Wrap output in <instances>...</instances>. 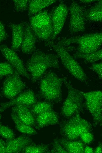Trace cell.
<instances>
[{
    "instance_id": "obj_1",
    "label": "cell",
    "mask_w": 102,
    "mask_h": 153,
    "mask_svg": "<svg viewBox=\"0 0 102 153\" xmlns=\"http://www.w3.org/2000/svg\"><path fill=\"white\" fill-rule=\"evenodd\" d=\"M58 56L53 54L36 50L26 64V68L30 74L31 80L36 82L45 74L48 68L59 69Z\"/></svg>"
},
{
    "instance_id": "obj_2",
    "label": "cell",
    "mask_w": 102,
    "mask_h": 153,
    "mask_svg": "<svg viewBox=\"0 0 102 153\" xmlns=\"http://www.w3.org/2000/svg\"><path fill=\"white\" fill-rule=\"evenodd\" d=\"M41 78L39 87L40 96L51 103L61 101L63 78L58 77L51 71L44 74Z\"/></svg>"
},
{
    "instance_id": "obj_3",
    "label": "cell",
    "mask_w": 102,
    "mask_h": 153,
    "mask_svg": "<svg viewBox=\"0 0 102 153\" xmlns=\"http://www.w3.org/2000/svg\"><path fill=\"white\" fill-rule=\"evenodd\" d=\"M46 45L57 53L63 65L71 75L79 81L87 83V77L81 67L62 45L52 41L48 42Z\"/></svg>"
},
{
    "instance_id": "obj_4",
    "label": "cell",
    "mask_w": 102,
    "mask_h": 153,
    "mask_svg": "<svg viewBox=\"0 0 102 153\" xmlns=\"http://www.w3.org/2000/svg\"><path fill=\"white\" fill-rule=\"evenodd\" d=\"M29 24L36 37L44 41L51 40L53 29L51 16L47 11H41L30 18Z\"/></svg>"
},
{
    "instance_id": "obj_5",
    "label": "cell",
    "mask_w": 102,
    "mask_h": 153,
    "mask_svg": "<svg viewBox=\"0 0 102 153\" xmlns=\"http://www.w3.org/2000/svg\"><path fill=\"white\" fill-rule=\"evenodd\" d=\"M91 126L89 122L81 117L78 112L71 117L64 124L61 129V133L66 139L74 140L82 133L91 132Z\"/></svg>"
},
{
    "instance_id": "obj_6",
    "label": "cell",
    "mask_w": 102,
    "mask_h": 153,
    "mask_svg": "<svg viewBox=\"0 0 102 153\" xmlns=\"http://www.w3.org/2000/svg\"><path fill=\"white\" fill-rule=\"evenodd\" d=\"M63 82L67 87V95L63 103L61 110L62 114L67 117H69L79 112L83 105L84 97L81 91L74 87L65 78Z\"/></svg>"
},
{
    "instance_id": "obj_7",
    "label": "cell",
    "mask_w": 102,
    "mask_h": 153,
    "mask_svg": "<svg viewBox=\"0 0 102 153\" xmlns=\"http://www.w3.org/2000/svg\"><path fill=\"white\" fill-rule=\"evenodd\" d=\"M102 34L101 32L86 34L62 41L60 44L68 45L72 43L78 45L77 52L81 53L92 52L99 49L102 44Z\"/></svg>"
},
{
    "instance_id": "obj_8",
    "label": "cell",
    "mask_w": 102,
    "mask_h": 153,
    "mask_svg": "<svg viewBox=\"0 0 102 153\" xmlns=\"http://www.w3.org/2000/svg\"><path fill=\"white\" fill-rule=\"evenodd\" d=\"M85 100L86 107L93 117L96 124H102V92L98 90L84 92L81 91Z\"/></svg>"
},
{
    "instance_id": "obj_9",
    "label": "cell",
    "mask_w": 102,
    "mask_h": 153,
    "mask_svg": "<svg viewBox=\"0 0 102 153\" xmlns=\"http://www.w3.org/2000/svg\"><path fill=\"white\" fill-rule=\"evenodd\" d=\"M16 71L8 75L4 81L2 93L6 98L12 99L20 94L25 88L26 85Z\"/></svg>"
},
{
    "instance_id": "obj_10",
    "label": "cell",
    "mask_w": 102,
    "mask_h": 153,
    "mask_svg": "<svg viewBox=\"0 0 102 153\" xmlns=\"http://www.w3.org/2000/svg\"><path fill=\"white\" fill-rule=\"evenodd\" d=\"M69 10L70 13L69 30L71 33L84 31L85 29V12L84 8L75 1L71 3Z\"/></svg>"
},
{
    "instance_id": "obj_11",
    "label": "cell",
    "mask_w": 102,
    "mask_h": 153,
    "mask_svg": "<svg viewBox=\"0 0 102 153\" xmlns=\"http://www.w3.org/2000/svg\"><path fill=\"white\" fill-rule=\"evenodd\" d=\"M0 51L8 63L19 75L30 79V75L25 67L23 61L15 51L5 44L0 45Z\"/></svg>"
},
{
    "instance_id": "obj_12",
    "label": "cell",
    "mask_w": 102,
    "mask_h": 153,
    "mask_svg": "<svg viewBox=\"0 0 102 153\" xmlns=\"http://www.w3.org/2000/svg\"><path fill=\"white\" fill-rule=\"evenodd\" d=\"M68 12L66 5L62 2H61L54 10L51 15L53 29V34L51 40L54 39L62 30Z\"/></svg>"
},
{
    "instance_id": "obj_13",
    "label": "cell",
    "mask_w": 102,
    "mask_h": 153,
    "mask_svg": "<svg viewBox=\"0 0 102 153\" xmlns=\"http://www.w3.org/2000/svg\"><path fill=\"white\" fill-rule=\"evenodd\" d=\"M36 102L34 93L31 90H27L20 93L9 102L1 103L0 106V112H2L11 107L16 105L23 104L30 107Z\"/></svg>"
},
{
    "instance_id": "obj_14",
    "label": "cell",
    "mask_w": 102,
    "mask_h": 153,
    "mask_svg": "<svg viewBox=\"0 0 102 153\" xmlns=\"http://www.w3.org/2000/svg\"><path fill=\"white\" fill-rule=\"evenodd\" d=\"M36 37L29 24L24 22L23 40L21 49L25 54L33 53L36 50Z\"/></svg>"
},
{
    "instance_id": "obj_15",
    "label": "cell",
    "mask_w": 102,
    "mask_h": 153,
    "mask_svg": "<svg viewBox=\"0 0 102 153\" xmlns=\"http://www.w3.org/2000/svg\"><path fill=\"white\" fill-rule=\"evenodd\" d=\"M29 137L21 136L5 142V153H18L22 152L27 146L33 143Z\"/></svg>"
},
{
    "instance_id": "obj_16",
    "label": "cell",
    "mask_w": 102,
    "mask_h": 153,
    "mask_svg": "<svg viewBox=\"0 0 102 153\" xmlns=\"http://www.w3.org/2000/svg\"><path fill=\"white\" fill-rule=\"evenodd\" d=\"M12 111L23 123L32 127L35 126V118L29 106L23 104L16 105L12 107Z\"/></svg>"
},
{
    "instance_id": "obj_17",
    "label": "cell",
    "mask_w": 102,
    "mask_h": 153,
    "mask_svg": "<svg viewBox=\"0 0 102 153\" xmlns=\"http://www.w3.org/2000/svg\"><path fill=\"white\" fill-rule=\"evenodd\" d=\"M35 118L36 127L38 129L58 124L59 122L58 116L53 109L41 113Z\"/></svg>"
},
{
    "instance_id": "obj_18",
    "label": "cell",
    "mask_w": 102,
    "mask_h": 153,
    "mask_svg": "<svg viewBox=\"0 0 102 153\" xmlns=\"http://www.w3.org/2000/svg\"><path fill=\"white\" fill-rule=\"evenodd\" d=\"M24 22L15 24L12 23L9 24V26L12 32V41L11 49L16 50L21 46L23 36Z\"/></svg>"
},
{
    "instance_id": "obj_19",
    "label": "cell",
    "mask_w": 102,
    "mask_h": 153,
    "mask_svg": "<svg viewBox=\"0 0 102 153\" xmlns=\"http://www.w3.org/2000/svg\"><path fill=\"white\" fill-rule=\"evenodd\" d=\"M57 140L67 153H84V144L81 141L70 140L66 139H61Z\"/></svg>"
},
{
    "instance_id": "obj_20",
    "label": "cell",
    "mask_w": 102,
    "mask_h": 153,
    "mask_svg": "<svg viewBox=\"0 0 102 153\" xmlns=\"http://www.w3.org/2000/svg\"><path fill=\"white\" fill-rule=\"evenodd\" d=\"M55 0H29L28 6V16L31 17L41 11L44 8L55 3Z\"/></svg>"
},
{
    "instance_id": "obj_21",
    "label": "cell",
    "mask_w": 102,
    "mask_h": 153,
    "mask_svg": "<svg viewBox=\"0 0 102 153\" xmlns=\"http://www.w3.org/2000/svg\"><path fill=\"white\" fill-rule=\"evenodd\" d=\"M102 0L98 1L93 6L85 12V17L89 21H101L102 20Z\"/></svg>"
},
{
    "instance_id": "obj_22",
    "label": "cell",
    "mask_w": 102,
    "mask_h": 153,
    "mask_svg": "<svg viewBox=\"0 0 102 153\" xmlns=\"http://www.w3.org/2000/svg\"><path fill=\"white\" fill-rule=\"evenodd\" d=\"M11 115L16 128L20 132L30 135H35L37 134V131L32 127L22 122L16 114L12 111Z\"/></svg>"
},
{
    "instance_id": "obj_23",
    "label": "cell",
    "mask_w": 102,
    "mask_h": 153,
    "mask_svg": "<svg viewBox=\"0 0 102 153\" xmlns=\"http://www.w3.org/2000/svg\"><path fill=\"white\" fill-rule=\"evenodd\" d=\"M73 56L77 58L83 59L86 61L93 63L101 60L102 59V49L87 53H81L78 52L74 54Z\"/></svg>"
},
{
    "instance_id": "obj_24",
    "label": "cell",
    "mask_w": 102,
    "mask_h": 153,
    "mask_svg": "<svg viewBox=\"0 0 102 153\" xmlns=\"http://www.w3.org/2000/svg\"><path fill=\"white\" fill-rule=\"evenodd\" d=\"M29 107L31 112L35 117L41 113L52 110L53 106L51 102L47 101L36 102Z\"/></svg>"
},
{
    "instance_id": "obj_25",
    "label": "cell",
    "mask_w": 102,
    "mask_h": 153,
    "mask_svg": "<svg viewBox=\"0 0 102 153\" xmlns=\"http://www.w3.org/2000/svg\"><path fill=\"white\" fill-rule=\"evenodd\" d=\"M48 145H37L33 143L25 147L22 152L25 153H43L48 152Z\"/></svg>"
},
{
    "instance_id": "obj_26",
    "label": "cell",
    "mask_w": 102,
    "mask_h": 153,
    "mask_svg": "<svg viewBox=\"0 0 102 153\" xmlns=\"http://www.w3.org/2000/svg\"><path fill=\"white\" fill-rule=\"evenodd\" d=\"M16 71L8 62L0 63V78L7 76L13 73Z\"/></svg>"
},
{
    "instance_id": "obj_27",
    "label": "cell",
    "mask_w": 102,
    "mask_h": 153,
    "mask_svg": "<svg viewBox=\"0 0 102 153\" xmlns=\"http://www.w3.org/2000/svg\"><path fill=\"white\" fill-rule=\"evenodd\" d=\"M0 136L7 140H11L15 138L14 133L10 128L0 124Z\"/></svg>"
},
{
    "instance_id": "obj_28",
    "label": "cell",
    "mask_w": 102,
    "mask_h": 153,
    "mask_svg": "<svg viewBox=\"0 0 102 153\" xmlns=\"http://www.w3.org/2000/svg\"><path fill=\"white\" fill-rule=\"evenodd\" d=\"M15 10L17 11H22L28 8L29 0H13Z\"/></svg>"
},
{
    "instance_id": "obj_29",
    "label": "cell",
    "mask_w": 102,
    "mask_h": 153,
    "mask_svg": "<svg viewBox=\"0 0 102 153\" xmlns=\"http://www.w3.org/2000/svg\"><path fill=\"white\" fill-rule=\"evenodd\" d=\"M50 153H67V152L59 143L57 139L54 140L52 144V148Z\"/></svg>"
},
{
    "instance_id": "obj_30",
    "label": "cell",
    "mask_w": 102,
    "mask_h": 153,
    "mask_svg": "<svg viewBox=\"0 0 102 153\" xmlns=\"http://www.w3.org/2000/svg\"><path fill=\"white\" fill-rule=\"evenodd\" d=\"M79 137L84 143L87 144L91 143L94 139L93 135L90 131L82 133L80 135Z\"/></svg>"
},
{
    "instance_id": "obj_31",
    "label": "cell",
    "mask_w": 102,
    "mask_h": 153,
    "mask_svg": "<svg viewBox=\"0 0 102 153\" xmlns=\"http://www.w3.org/2000/svg\"><path fill=\"white\" fill-rule=\"evenodd\" d=\"M102 63L100 62L98 63L93 64L90 68L95 71L97 74L100 79L102 78Z\"/></svg>"
},
{
    "instance_id": "obj_32",
    "label": "cell",
    "mask_w": 102,
    "mask_h": 153,
    "mask_svg": "<svg viewBox=\"0 0 102 153\" xmlns=\"http://www.w3.org/2000/svg\"><path fill=\"white\" fill-rule=\"evenodd\" d=\"M8 37L4 26L3 23L0 21V44Z\"/></svg>"
},
{
    "instance_id": "obj_33",
    "label": "cell",
    "mask_w": 102,
    "mask_h": 153,
    "mask_svg": "<svg viewBox=\"0 0 102 153\" xmlns=\"http://www.w3.org/2000/svg\"><path fill=\"white\" fill-rule=\"evenodd\" d=\"M5 142L0 139V153H5Z\"/></svg>"
},
{
    "instance_id": "obj_34",
    "label": "cell",
    "mask_w": 102,
    "mask_h": 153,
    "mask_svg": "<svg viewBox=\"0 0 102 153\" xmlns=\"http://www.w3.org/2000/svg\"><path fill=\"white\" fill-rule=\"evenodd\" d=\"M93 149L91 147L88 146L84 147V153H92L93 152Z\"/></svg>"
},
{
    "instance_id": "obj_35",
    "label": "cell",
    "mask_w": 102,
    "mask_h": 153,
    "mask_svg": "<svg viewBox=\"0 0 102 153\" xmlns=\"http://www.w3.org/2000/svg\"><path fill=\"white\" fill-rule=\"evenodd\" d=\"M94 153H101L102 152V144L101 143L99 144L93 151Z\"/></svg>"
},
{
    "instance_id": "obj_36",
    "label": "cell",
    "mask_w": 102,
    "mask_h": 153,
    "mask_svg": "<svg viewBox=\"0 0 102 153\" xmlns=\"http://www.w3.org/2000/svg\"><path fill=\"white\" fill-rule=\"evenodd\" d=\"M80 1L83 3H89L95 1L96 0H80Z\"/></svg>"
},
{
    "instance_id": "obj_37",
    "label": "cell",
    "mask_w": 102,
    "mask_h": 153,
    "mask_svg": "<svg viewBox=\"0 0 102 153\" xmlns=\"http://www.w3.org/2000/svg\"><path fill=\"white\" fill-rule=\"evenodd\" d=\"M0 120L1 119V114H0Z\"/></svg>"
},
{
    "instance_id": "obj_38",
    "label": "cell",
    "mask_w": 102,
    "mask_h": 153,
    "mask_svg": "<svg viewBox=\"0 0 102 153\" xmlns=\"http://www.w3.org/2000/svg\"><path fill=\"white\" fill-rule=\"evenodd\" d=\"M1 79V78H0V80Z\"/></svg>"
},
{
    "instance_id": "obj_39",
    "label": "cell",
    "mask_w": 102,
    "mask_h": 153,
    "mask_svg": "<svg viewBox=\"0 0 102 153\" xmlns=\"http://www.w3.org/2000/svg\"><path fill=\"white\" fill-rule=\"evenodd\" d=\"M0 96H1V94H0Z\"/></svg>"
}]
</instances>
